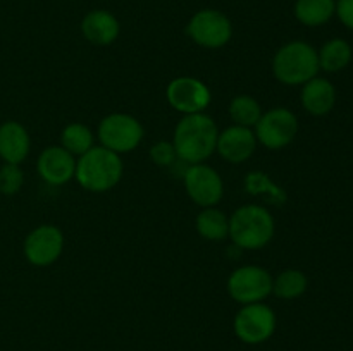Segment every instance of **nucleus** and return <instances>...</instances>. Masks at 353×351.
<instances>
[{
    "instance_id": "obj_14",
    "label": "nucleus",
    "mask_w": 353,
    "mask_h": 351,
    "mask_svg": "<svg viewBox=\"0 0 353 351\" xmlns=\"http://www.w3.org/2000/svg\"><path fill=\"white\" fill-rule=\"evenodd\" d=\"M38 174L52 186H62L74 178L76 160L62 147H48L40 153L37 162Z\"/></svg>"
},
{
    "instance_id": "obj_1",
    "label": "nucleus",
    "mask_w": 353,
    "mask_h": 351,
    "mask_svg": "<svg viewBox=\"0 0 353 351\" xmlns=\"http://www.w3.org/2000/svg\"><path fill=\"white\" fill-rule=\"evenodd\" d=\"M219 129L207 114H186L176 124L172 147L179 160L186 164H202L216 151Z\"/></svg>"
},
{
    "instance_id": "obj_7",
    "label": "nucleus",
    "mask_w": 353,
    "mask_h": 351,
    "mask_svg": "<svg viewBox=\"0 0 353 351\" xmlns=\"http://www.w3.org/2000/svg\"><path fill=\"white\" fill-rule=\"evenodd\" d=\"M255 138L269 150H281L295 140L299 133V119L286 107H276L262 114L255 124Z\"/></svg>"
},
{
    "instance_id": "obj_26",
    "label": "nucleus",
    "mask_w": 353,
    "mask_h": 351,
    "mask_svg": "<svg viewBox=\"0 0 353 351\" xmlns=\"http://www.w3.org/2000/svg\"><path fill=\"white\" fill-rule=\"evenodd\" d=\"M345 28L353 31V0H336V14Z\"/></svg>"
},
{
    "instance_id": "obj_8",
    "label": "nucleus",
    "mask_w": 353,
    "mask_h": 351,
    "mask_svg": "<svg viewBox=\"0 0 353 351\" xmlns=\"http://www.w3.org/2000/svg\"><path fill=\"white\" fill-rule=\"evenodd\" d=\"M234 334L247 344H261L276 330V313L265 303L243 305L234 317Z\"/></svg>"
},
{
    "instance_id": "obj_6",
    "label": "nucleus",
    "mask_w": 353,
    "mask_h": 351,
    "mask_svg": "<svg viewBox=\"0 0 353 351\" xmlns=\"http://www.w3.org/2000/svg\"><path fill=\"white\" fill-rule=\"evenodd\" d=\"M186 34L203 48H221L233 36V24L217 9H202L186 24Z\"/></svg>"
},
{
    "instance_id": "obj_18",
    "label": "nucleus",
    "mask_w": 353,
    "mask_h": 351,
    "mask_svg": "<svg viewBox=\"0 0 353 351\" xmlns=\"http://www.w3.org/2000/svg\"><path fill=\"white\" fill-rule=\"evenodd\" d=\"M293 14L303 26H323L336 14V0H296Z\"/></svg>"
},
{
    "instance_id": "obj_15",
    "label": "nucleus",
    "mask_w": 353,
    "mask_h": 351,
    "mask_svg": "<svg viewBox=\"0 0 353 351\" xmlns=\"http://www.w3.org/2000/svg\"><path fill=\"white\" fill-rule=\"evenodd\" d=\"M31 140L28 129L17 120H6L0 124V158L6 164H17L30 155Z\"/></svg>"
},
{
    "instance_id": "obj_17",
    "label": "nucleus",
    "mask_w": 353,
    "mask_h": 351,
    "mask_svg": "<svg viewBox=\"0 0 353 351\" xmlns=\"http://www.w3.org/2000/svg\"><path fill=\"white\" fill-rule=\"evenodd\" d=\"M302 86L300 100H302V105L307 112L319 117L326 116L333 110L334 103H336V88L330 79L316 76Z\"/></svg>"
},
{
    "instance_id": "obj_13",
    "label": "nucleus",
    "mask_w": 353,
    "mask_h": 351,
    "mask_svg": "<svg viewBox=\"0 0 353 351\" xmlns=\"http://www.w3.org/2000/svg\"><path fill=\"white\" fill-rule=\"evenodd\" d=\"M257 148V138L250 127L234 126L226 127L217 136L216 150L230 164H241L254 155Z\"/></svg>"
},
{
    "instance_id": "obj_16",
    "label": "nucleus",
    "mask_w": 353,
    "mask_h": 351,
    "mask_svg": "<svg viewBox=\"0 0 353 351\" xmlns=\"http://www.w3.org/2000/svg\"><path fill=\"white\" fill-rule=\"evenodd\" d=\"M81 33L90 43L105 47L117 40L121 33V24L117 17L109 10H90L81 21Z\"/></svg>"
},
{
    "instance_id": "obj_9",
    "label": "nucleus",
    "mask_w": 353,
    "mask_h": 351,
    "mask_svg": "<svg viewBox=\"0 0 353 351\" xmlns=\"http://www.w3.org/2000/svg\"><path fill=\"white\" fill-rule=\"evenodd\" d=\"M272 275L259 265H243L228 279V292L241 305L259 303L272 292Z\"/></svg>"
},
{
    "instance_id": "obj_19",
    "label": "nucleus",
    "mask_w": 353,
    "mask_h": 351,
    "mask_svg": "<svg viewBox=\"0 0 353 351\" xmlns=\"http://www.w3.org/2000/svg\"><path fill=\"white\" fill-rule=\"evenodd\" d=\"M319 67L326 72L343 71L352 62V45L343 38H331L319 52Z\"/></svg>"
},
{
    "instance_id": "obj_4",
    "label": "nucleus",
    "mask_w": 353,
    "mask_h": 351,
    "mask_svg": "<svg viewBox=\"0 0 353 351\" xmlns=\"http://www.w3.org/2000/svg\"><path fill=\"white\" fill-rule=\"evenodd\" d=\"M274 219L265 206L243 205L230 217V234L234 246L261 250L274 236Z\"/></svg>"
},
{
    "instance_id": "obj_12",
    "label": "nucleus",
    "mask_w": 353,
    "mask_h": 351,
    "mask_svg": "<svg viewBox=\"0 0 353 351\" xmlns=\"http://www.w3.org/2000/svg\"><path fill=\"white\" fill-rule=\"evenodd\" d=\"M165 96H168L169 105L185 116L203 112L212 98L207 85H203L200 79L190 78V76L172 79L165 89Z\"/></svg>"
},
{
    "instance_id": "obj_21",
    "label": "nucleus",
    "mask_w": 353,
    "mask_h": 351,
    "mask_svg": "<svg viewBox=\"0 0 353 351\" xmlns=\"http://www.w3.org/2000/svg\"><path fill=\"white\" fill-rule=\"evenodd\" d=\"M307 275L299 268H286L272 281V292L281 299H295L307 291Z\"/></svg>"
},
{
    "instance_id": "obj_3",
    "label": "nucleus",
    "mask_w": 353,
    "mask_h": 351,
    "mask_svg": "<svg viewBox=\"0 0 353 351\" xmlns=\"http://www.w3.org/2000/svg\"><path fill=\"white\" fill-rule=\"evenodd\" d=\"M319 55L310 43L293 40L283 45L272 58V72L283 85H305L319 72Z\"/></svg>"
},
{
    "instance_id": "obj_23",
    "label": "nucleus",
    "mask_w": 353,
    "mask_h": 351,
    "mask_svg": "<svg viewBox=\"0 0 353 351\" xmlns=\"http://www.w3.org/2000/svg\"><path fill=\"white\" fill-rule=\"evenodd\" d=\"M230 116L238 126L252 127L259 123L262 116L261 103L250 95H238L231 100Z\"/></svg>"
},
{
    "instance_id": "obj_10",
    "label": "nucleus",
    "mask_w": 353,
    "mask_h": 351,
    "mask_svg": "<svg viewBox=\"0 0 353 351\" xmlns=\"http://www.w3.org/2000/svg\"><path fill=\"white\" fill-rule=\"evenodd\" d=\"M183 182L190 198L196 205L216 206L224 195V184L219 172L205 164H192L183 172Z\"/></svg>"
},
{
    "instance_id": "obj_22",
    "label": "nucleus",
    "mask_w": 353,
    "mask_h": 351,
    "mask_svg": "<svg viewBox=\"0 0 353 351\" xmlns=\"http://www.w3.org/2000/svg\"><path fill=\"white\" fill-rule=\"evenodd\" d=\"M61 147L65 148L71 155L81 157L83 153L93 148V133L88 126L81 123H72L64 127L61 134Z\"/></svg>"
},
{
    "instance_id": "obj_20",
    "label": "nucleus",
    "mask_w": 353,
    "mask_h": 351,
    "mask_svg": "<svg viewBox=\"0 0 353 351\" xmlns=\"http://www.w3.org/2000/svg\"><path fill=\"white\" fill-rule=\"evenodd\" d=\"M196 231L209 241H221L230 234V219L216 206H207L196 215Z\"/></svg>"
},
{
    "instance_id": "obj_11",
    "label": "nucleus",
    "mask_w": 353,
    "mask_h": 351,
    "mask_svg": "<svg viewBox=\"0 0 353 351\" xmlns=\"http://www.w3.org/2000/svg\"><path fill=\"white\" fill-rule=\"evenodd\" d=\"M24 257L34 267H47L57 262L64 250V234L59 227L45 224L31 231L24 240Z\"/></svg>"
},
{
    "instance_id": "obj_2",
    "label": "nucleus",
    "mask_w": 353,
    "mask_h": 351,
    "mask_svg": "<svg viewBox=\"0 0 353 351\" xmlns=\"http://www.w3.org/2000/svg\"><path fill=\"white\" fill-rule=\"evenodd\" d=\"M76 181L83 189L92 193H105L123 178L121 155L105 147H93L76 160Z\"/></svg>"
},
{
    "instance_id": "obj_25",
    "label": "nucleus",
    "mask_w": 353,
    "mask_h": 351,
    "mask_svg": "<svg viewBox=\"0 0 353 351\" xmlns=\"http://www.w3.org/2000/svg\"><path fill=\"white\" fill-rule=\"evenodd\" d=\"M150 157L157 165L168 167V165L174 164L178 155H176V150L174 147H172V143H168V141H159V143H155L154 147H152Z\"/></svg>"
},
{
    "instance_id": "obj_5",
    "label": "nucleus",
    "mask_w": 353,
    "mask_h": 351,
    "mask_svg": "<svg viewBox=\"0 0 353 351\" xmlns=\"http://www.w3.org/2000/svg\"><path fill=\"white\" fill-rule=\"evenodd\" d=\"M99 140L116 153H128L143 140V126L130 114H110L100 120Z\"/></svg>"
},
{
    "instance_id": "obj_24",
    "label": "nucleus",
    "mask_w": 353,
    "mask_h": 351,
    "mask_svg": "<svg viewBox=\"0 0 353 351\" xmlns=\"http://www.w3.org/2000/svg\"><path fill=\"white\" fill-rule=\"evenodd\" d=\"M24 184V172L17 164H3L0 167V193L16 195Z\"/></svg>"
}]
</instances>
